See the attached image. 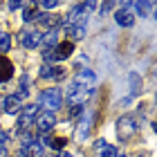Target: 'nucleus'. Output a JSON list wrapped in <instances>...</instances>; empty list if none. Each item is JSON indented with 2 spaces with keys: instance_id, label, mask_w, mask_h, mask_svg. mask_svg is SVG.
Returning <instances> with one entry per match:
<instances>
[{
  "instance_id": "nucleus-1",
  "label": "nucleus",
  "mask_w": 157,
  "mask_h": 157,
  "mask_svg": "<svg viewBox=\"0 0 157 157\" xmlns=\"http://www.w3.org/2000/svg\"><path fill=\"white\" fill-rule=\"evenodd\" d=\"M61 101H63V97H61V90L59 88H49V90H45L38 97V103L45 105L47 112H54L56 108H61Z\"/></svg>"
},
{
  "instance_id": "nucleus-2",
  "label": "nucleus",
  "mask_w": 157,
  "mask_h": 157,
  "mask_svg": "<svg viewBox=\"0 0 157 157\" xmlns=\"http://www.w3.org/2000/svg\"><path fill=\"white\" fill-rule=\"evenodd\" d=\"M135 132H137V121H135V117L124 115V117L117 119V135H119V139L126 141V139H130Z\"/></svg>"
},
{
  "instance_id": "nucleus-3",
  "label": "nucleus",
  "mask_w": 157,
  "mask_h": 157,
  "mask_svg": "<svg viewBox=\"0 0 157 157\" xmlns=\"http://www.w3.org/2000/svg\"><path fill=\"white\" fill-rule=\"evenodd\" d=\"M36 115H38V105H23V110L18 112V132H25L27 128H32Z\"/></svg>"
},
{
  "instance_id": "nucleus-4",
  "label": "nucleus",
  "mask_w": 157,
  "mask_h": 157,
  "mask_svg": "<svg viewBox=\"0 0 157 157\" xmlns=\"http://www.w3.org/2000/svg\"><path fill=\"white\" fill-rule=\"evenodd\" d=\"M90 97H92L90 88H83V85H74L72 83V88H70V92H67V103L70 105H83Z\"/></svg>"
},
{
  "instance_id": "nucleus-5",
  "label": "nucleus",
  "mask_w": 157,
  "mask_h": 157,
  "mask_svg": "<svg viewBox=\"0 0 157 157\" xmlns=\"http://www.w3.org/2000/svg\"><path fill=\"white\" fill-rule=\"evenodd\" d=\"M34 126H36L43 135H47V132L56 126V115H54V112H47V110H43V112L38 110L36 119H34Z\"/></svg>"
},
{
  "instance_id": "nucleus-6",
  "label": "nucleus",
  "mask_w": 157,
  "mask_h": 157,
  "mask_svg": "<svg viewBox=\"0 0 157 157\" xmlns=\"http://www.w3.org/2000/svg\"><path fill=\"white\" fill-rule=\"evenodd\" d=\"M94 2H81V5H76L72 11L67 13V23L70 25H83V18L88 16V11L90 9H94Z\"/></svg>"
},
{
  "instance_id": "nucleus-7",
  "label": "nucleus",
  "mask_w": 157,
  "mask_h": 157,
  "mask_svg": "<svg viewBox=\"0 0 157 157\" xmlns=\"http://www.w3.org/2000/svg\"><path fill=\"white\" fill-rule=\"evenodd\" d=\"M115 20H117V25H121V27H132L135 25V13H132L130 2H126L121 9H117Z\"/></svg>"
},
{
  "instance_id": "nucleus-8",
  "label": "nucleus",
  "mask_w": 157,
  "mask_h": 157,
  "mask_svg": "<svg viewBox=\"0 0 157 157\" xmlns=\"http://www.w3.org/2000/svg\"><path fill=\"white\" fill-rule=\"evenodd\" d=\"M40 36L43 34L38 29H25V32H20V43H23V47L34 49V47L40 45Z\"/></svg>"
},
{
  "instance_id": "nucleus-9",
  "label": "nucleus",
  "mask_w": 157,
  "mask_h": 157,
  "mask_svg": "<svg viewBox=\"0 0 157 157\" xmlns=\"http://www.w3.org/2000/svg\"><path fill=\"white\" fill-rule=\"evenodd\" d=\"M72 52H74V43L63 40V43H59V45L54 47V59L56 61H65V59L72 56Z\"/></svg>"
},
{
  "instance_id": "nucleus-10",
  "label": "nucleus",
  "mask_w": 157,
  "mask_h": 157,
  "mask_svg": "<svg viewBox=\"0 0 157 157\" xmlns=\"http://www.w3.org/2000/svg\"><path fill=\"white\" fill-rule=\"evenodd\" d=\"M5 112H9V115H18L20 110H23V99H20L18 94H9L5 99Z\"/></svg>"
},
{
  "instance_id": "nucleus-11",
  "label": "nucleus",
  "mask_w": 157,
  "mask_h": 157,
  "mask_svg": "<svg viewBox=\"0 0 157 157\" xmlns=\"http://www.w3.org/2000/svg\"><path fill=\"white\" fill-rule=\"evenodd\" d=\"M20 157H43V144L38 141H29L20 148Z\"/></svg>"
},
{
  "instance_id": "nucleus-12",
  "label": "nucleus",
  "mask_w": 157,
  "mask_h": 157,
  "mask_svg": "<svg viewBox=\"0 0 157 157\" xmlns=\"http://www.w3.org/2000/svg\"><path fill=\"white\" fill-rule=\"evenodd\" d=\"M11 76H13V65H11V61L7 59V56H0V83L9 81Z\"/></svg>"
},
{
  "instance_id": "nucleus-13",
  "label": "nucleus",
  "mask_w": 157,
  "mask_h": 157,
  "mask_svg": "<svg viewBox=\"0 0 157 157\" xmlns=\"http://www.w3.org/2000/svg\"><path fill=\"white\" fill-rule=\"evenodd\" d=\"M40 45L45 47V49H54L56 45H59V32L49 29L47 34H43V36H40Z\"/></svg>"
},
{
  "instance_id": "nucleus-14",
  "label": "nucleus",
  "mask_w": 157,
  "mask_h": 157,
  "mask_svg": "<svg viewBox=\"0 0 157 157\" xmlns=\"http://www.w3.org/2000/svg\"><path fill=\"white\" fill-rule=\"evenodd\" d=\"M94 81V72L92 70H81V72L76 74V78H74V85H88V83H92Z\"/></svg>"
},
{
  "instance_id": "nucleus-15",
  "label": "nucleus",
  "mask_w": 157,
  "mask_h": 157,
  "mask_svg": "<svg viewBox=\"0 0 157 157\" xmlns=\"http://www.w3.org/2000/svg\"><path fill=\"white\" fill-rule=\"evenodd\" d=\"M36 20H38L40 25L49 27V29H54V27L61 23V18H59V16H52V13H38V18H36Z\"/></svg>"
},
{
  "instance_id": "nucleus-16",
  "label": "nucleus",
  "mask_w": 157,
  "mask_h": 157,
  "mask_svg": "<svg viewBox=\"0 0 157 157\" xmlns=\"http://www.w3.org/2000/svg\"><path fill=\"white\" fill-rule=\"evenodd\" d=\"M130 7L139 13V16H148V11L155 9V5H153V2H141V0H137V2H130Z\"/></svg>"
},
{
  "instance_id": "nucleus-17",
  "label": "nucleus",
  "mask_w": 157,
  "mask_h": 157,
  "mask_svg": "<svg viewBox=\"0 0 157 157\" xmlns=\"http://www.w3.org/2000/svg\"><path fill=\"white\" fill-rule=\"evenodd\" d=\"M25 13H23V18H25V23H32V20H36L38 18V11H36V2L29 5V2H25Z\"/></svg>"
},
{
  "instance_id": "nucleus-18",
  "label": "nucleus",
  "mask_w": 157,
  "mask_h": 157,
  "mask_svg": "<svg viewBox=\"0 0 157 157\" xmlns=\"http://www.w3.org/2000/svg\"><path fill=\"white\" fill-rule=\"evenodd\" d=\"M9 47H11V36L0 32V52H9Z\"/></svg>"
},
{
  "instance_id": "nucleus-19",
  "label": "nucleus",
  "mask_w": 157,
  "mask_h": 157,
  "mask_svg": "<svg viewBox=\"0 0 157 157\" xmlns=\"http://www.w3.org/2000/svg\"><path fill=\"white\" fill-rule=\"evenodd\" d=\"M27 94H29V76H23V78H20V92H18V97L23 99Z\"/></svg>"
},
{
  "instance_id": "nucleus-20",
  "label": "nucleus",
  "mask_w": 157,
  "mask_h": 157,
  "mask_svg": "<svg viewBox=\"0 0 157 157\" xmlns=\"http://www.w3.org/2000/svg\"><path fill=\"white\" fill-rule=\"evenodd\" d=\"M130 85H132V94H139V90H141V78L139 74H130Z\"/></svg>"
},
{
  "instance_id": "nucleus-21",
  "label": "nucleus",
  "mask_w": 157,
  "mask_h": 157,
  "mask_svg": "<svg viewBox=\"0 0 157 157\" xmlns=\"http://www.w3.org/2000/svg\"><path fill=\"white\" fill-rule=\"evenodd\" d=\"M88 132H90V117H83L81 126H78V137H85Z\"/></svg>"
},
{
  "instance_id": "nucleus-22",
  "label": "nucleus",
  "mask_w": 157,
  "mask_h": 157,
  "mask_svg": "<svg viewBox=\"0 0 157 157\" xmlns=\"http://www.w3.org/2000/svg\"><path fill=\"white\" fill-rule=\"evenodd\" d=\"M36 7H40V9H56L59 7V0H43V2H36Z\"/></svg>"
},
{
  "instance_id": "nucleus-23",
  "label": "nucleus",
  "mask_w": 157,
  "mask_h": 157,
  "mask_svg": "<svg viewBox=\"0 0 157 157\" xmlns=\"http://www.w3.org/2000/svg\"><path fill=\"white\" fill-rule=\"evenodd\" d=\"M101 157H117V151H115V146L105 144V146L101 148Z\"/></svg>"
},
{
  "instance_id": "nucleus-24",
  "label": "nucleus",
  "mask_w": 157,
  "mask_h": 157,
  "mask_svg": "<svg viewBox=\"0 0 157 157\" xmlns=\"http://www.w3.org/2000/svg\"><path fill=\"white\" fill-rule=\"evenodd\" d=\"M63 76H65V67L52 65V78H63Z\"/></svg>"
},
{
  "instance_id": "nucleus-25",
  "label": "nucleus",
  "mask_w": 157,
  "mask_h": 157,
  "mask_svg": "<svg viewBox=\"0 0 157 157\" xmlns=\"http://www.w3.org/2000/svg\"><path fill=\"white\" fill-rule=\"evenodd\" d=\"M40 76H43V78H52V67H49V65H43V67H40Z\"/></svg>"
},
{
  "instance_id": "nucleus-26",
  "label": "nucleus",
  "mask_w": 157,
  "mask_h": 157,
  "mask_svg": "<svg viewBox=\"0 0 157 157\" xmlns=\"http://www.w3.org/2000/svg\"><path fill=\"white\" fill-rule=\"evenodd\" d=\"M83 112V105H72V108H70V117H78Z\"/></svg>"
},
{
  "instance_id": "nucleus-27",
  "label": "nucleus",
  "mask_w": 157,
  "mask_h": 157,
  "mask_svg": "<svg viewBox=\"0 0 157 157\" xmlns=\"http://www.w3.org/2000/svg\"><path fill=\"white\" fill-rule=\"evenodd\" d=\"M23 5H25V2H9L7 7H9L11 11H16V9H20V7H23Z\"/></svg>"
},
{
  "instance_id": "nucleus-28",
  "label": "nucleus",
  "mask_w": 157,
  "mask_h": 157,
  "mask_svg": "<svg viewBox=\"0 0 157 157\" xmlns=\"http://www.w3.org/2000/svg\"><path fill=\"white\" fill-rule=\"evenodd\" d=\"M5 144H7V132L0 130V148H5Z\"/></svg>"
},
{
  "instance_id": "nucleus-29",
  "label": "nucleus",
  "mask_w": 157,
  "mask_h": 157,
  "mask_svg": "<svg viewBox=\"0 0 157 157\" xmlns=\"http://www.w3.org/2000/svg\"><path fill=\"white\" fill-rule=\"evenodd\" d=\"M112 7H115V2H103V5H101V11L105 13L108 9H112Z\"/></svg>"
},
{
  "instance_id": "nucleus-30",
  "label": "nucleus",
  "mask_w": 157,
  "mask_h": 157,
  "mask_svg": "<svg viewBox=\"0 0 157 157\" xmlns=\"http://www.w3.org/2000/svg\"><path fill=\"white\" fill-rule=\"evenodd\" d=\"M103 146H105V139H99V141H97V148H99V151H101Z\"/></svg>"
},
{
  "instance_id": "nucleus-31",
  "label": "nucleus",
  "mask_w": 157,
  "mask_h": 157,
  "mask_svg": "<svg viewBox=\"0 0 157 157\" xmlns=\"http://www.w3.org/2000/svg\"><path fill=\"white\" fill-rule=\"evenodd\" d=\"M54 157H72L70 153H59V155H54Z\"/></svg>"
},
{
  "instance_id": "nucleus-32",
  "label": "nucleus",
  "mask_w": 157,
  "mask_h": 157,
  "mask_svg": "<svg viewBox=\"0 0 157 157\" xmlns=\"http://www.w3.org/2000/svg\"><path fill=\"white\" fill-rule=\"evenodd\" d=\"M2 105H5V99L0 97V112H5V108H2Z\"/></svg>"
},
{
  "instance_id": "nucleus-33",
  "label": "nucleus",
  "mask_w": 157,
  "mask_h": 157,
  "mask_svg": "<svg viewBox=\"0 0 157 157\" xmlns=\"http://www.w3.org/2000/svg\"><path fill=\"white\" fill-rule=\"evenodd\" d=\"M117 157H124V155H117Z\"/></svg>"
}]
</instances>
